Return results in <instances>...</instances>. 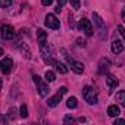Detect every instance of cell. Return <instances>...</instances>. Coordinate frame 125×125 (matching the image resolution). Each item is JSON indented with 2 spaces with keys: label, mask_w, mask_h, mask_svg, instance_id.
Instances as JSON below:
<instances>
[{
  "label": "cell",
  "mask_w": 125,
  "mask_h": 125,
  "mask_svg": "<svg viewBox=\"0 0 125 125\" xmlns=\"http://www.w3.org/2000/svg\"><path fill=\"white\" fill-rule=\"evenodd\" d=\"M37 37H38V46H40V52H41V56L46 62H50V46L47 43V34L43 31V30H37Z\"/></svg>",
  "instance_id": "1"
},
{
  "label": "cell",
  "mask_w": 125,
  "mask_h": 125,
  "mask_svg": "<svg viewBox=\"0 0 125 125\" xmlns=\"http://www.w3.org/2000/svg\"><path fill=\"white\" fill-rule=\"evenodd\" d=\"M83 97H84V100L88 104H96L97 103V94H96L94 88L90 87V85H87V87L83 88Z\"/></svg>",
  "instance_id": "2"
},
{
  "label": "cell",
  "mask_w": 125,
  "mask_h": 125,
  "mask_svg": "<svg viewBox=\"0 0 125 125\" xmlns=\"http://www.w3.org/2000/svg\"><path fill=\"white\" fill-rule=\"evenodd\" d=\"M93 19H94V24H96L99 32H100V38H104L106 34H107V32H106V24H104V21H103L102 16H100L99 13H96V12H93Z\"/></svg>",
  "instance_id": "3"
},
{
  "label": "cell",
  "mask_w": 125,
  "mask_h": 125,
  "mask_svg": "<svg viewBox=\"0 0 125 125\" xmlns=\"http://www.w3.org/2000/svg\"><path fill=\"white\" fill-rule=\"evenodd\" d=\"M66 91H68V88H66V87H60V88H59V91H57L53 97H50V99L47 100V106H50V107H56V106L59 104V102L62 100V96H63Z\"/></svg>",
  "instance_id": "4"
},
{
  "label": "cell",
  "mask_w": 125,
  "mask_h": 125,
  "mask_svg": "<svg viewBox=\"0 0 125 125\" xmlns=\"http://www.w3.org/2000/svg\"><path fill=\"white\" fill-rule=\"evenodd\" d=\"M44 25H46L47 28H52V30H59V28H60L59 19H57L54 15H52V13L46 15V18H44Z\"/></svg>",
  "instance_id": "5"
},
{
  "label": "cell",
  "mask_w": 125,
  "mask_h": 125,
  "mask_svg": "<svg viewBox=\"0 0 125 125\" xmlns=\"http://www.w3.org/2000/svg\"><path fill=\"white\" fill-rule=\"evenodd\" d=\"M32 80H34V83L37 84V87H38V94L41 96V97H46L47 94H49V87H47V84L46 83H43L41 81V78L38 77V75H34L32 77Z\"/></svg>",
  "instance_id": "6"
},
{
  "label": "cell",
  "mask_w": 125,
  "mask_h": 125,
  "mask_svg": "<svg viewBox=\"0 0 125 125\" xmlns=\"http://www.w3.org/2000/svg\"><path fill=\"white\" fill-rule=\"evenodd\" d=\"M78 28L81 30V31H84V34L85 35H93V25H91V22L88 21V19H85V18H83V19H80V22H78Z\"/></svg>",
  "instance_id": "7"
},
{
  "label": "cell",
  "mask_w": 125,
  "mask_h": 125,
  "mask_svg": "<svg viewBox=\"0 0 125 125\" xmlns=\"http://www.w3.org/2000/svg\"><path fill=\"white\" fill-rule=\"evenodd\" d=\"M0 68H2V72H3L5 75L10 74V71H12V68H13V60H12L10 57H3L2 62H0Z\"/></svg>",
  "instance_id": "8"
},
{
  "label": "cell",
  "mask_w": 125,
  "mask_h": 125,
  "mask_svg": "<svg viewBox=\"0 0 125 125\" xmlns=\"http://www.w3.org/2000/svg\"><path fill=\"white\" fill-rule=\"evenodd\" d=\"M2 37H3L5 40H12V38H15V30H13V27H10V25H3V27H2Z\"/></svg>",
  "instance_id": "9"
},
{
  "label": "cell",
  "mask_w": 125,
  "mask_h": 125,
  "mask_svg": "<svg viewBox=\"0 0 125 125\" xmlns=\"http://www.w3.org/2000/svg\"><path fill=\"white\" fill-rule=\"evenodd\" d=\"M109 68H110V60L107 57H102L100 62H99V74L104 75L109 71Z\"/></svg>",
  "instance_id": "10"
},
{
  "label": "cell",
  "mask_w": 125,
  "mask_h": 125,
  "mask_svg": "<svg viewBox=\"0 0 125 125\" xmlns=\"http://www.w3.org/2000/svg\"><path fill=\"white\" fill-rule=\"evenodd\" d=\"M68 62H69V66L71 69L75 72V74H83L84 72V65L81 63V62H77V60H72L68 57Z\"/></svg>",
  "instance_id": "11"
},
{
  "label": "cell",
  "mask_w": 125,
  "mask_h": 125,
  "mask_svg": "<svg viewBox=\"0 0 125 125\" xmlns=\"http://www.w3.org/2000/svg\"><path fill=\"white\" fill-rule=\"evenodd\" d=\"M106 84H107L109 91H113V90L119 85V81H118V78H116L115 75H107V77H106Z\"/></svg>",
  "instance_id": "12"
},
{
  "label": "cell",
  "mask_w": 125,
  "mask_h": 125,
  "mask_svg": "<svg viewBox=\"0 0 125 125\" xmlns=\"http://www.w3.org/2000/svg\"><path fill=\"white\" fill-rule=\"evenodd\" d=\"M107 115L112 116V118H118V116L121 115V110H119V107H118L116 104H110V106L107 107Z\"/></svg>",
  "instance_id": "13"
},
{
  "label": "cell",
  "mask_w": 125,
  "mask_h": 125,
  "mask_svg": "<svg viewBox=\"0 0 125 125\" xmlns=\"http://www.w3.org/2000/svg\"><path fill=\"white\" fill-rule=\"evenodd\" d=\"M50 63H53L54 66H56V69L60 72V74H66L68 72V68H66V65L65 63H62V62H56V60H50Z\"/></svg>",
  "instance_id": "14"
},
{
  "label": "cell",
  "mask_w": 125,
  "mask_h": 125,
  "mask_svg": "<svg viewBox=\"0 0 125 125\" xmlns=\"http://www.w3.org/2000/svg\"><path fill=\"white\" fill-rule=\"evenodd\" d=\"M122 50H124V46H122V43H121L119 40H113V41H112V52L118 54V53H121Z\"/></svg>",
  "instance_id": "15"
},
{
  "label": "cell",
  "mask_w": 125,
  "mask_h": 125,
  "mask_svg": "<svg viewBox=\"0 0 125 125\" xmlns=\"http://www.w3.org/2000/svg\"><path fill=\"white\" fill-rule=\"evenodd\" d=\"M116 102H119L124 107H125V90H122V91H118L116 93Z\"/></svg>",
  "instance_id": "16"
},
{
  "label": "cell",
  "mask_w": 125,
  "mask_h": 125,
  "mask_svg": "<svg viewBox=\"0 0 125 125\" xmlns=\"http://www.w3.org/2000/svg\"><path fill=\"white\" fill-rule=\"evenodd\" d=\"M44 78H46V81H47V83H53V81L56 80V74H54L53 71H46Z\"/></svg>",
  "instance_id": "17"
},
{
  "label": "cell",
  "mask_w": 125,
  "mask_h": 125,
  "mask_svg": "<svg viewBox=\"0 0 125 125\" xmlns=\"http://www.w3.org/2000/svg\"><path fill=\"white\" fill-rule=\"evenodd\" d=\"M66 106H68L69 109H75V107L78 106V100H77V97H69L68 102H66Z\"/></svg>",
  "instance_id": "18"
},
{
  "label": "cell",
  "mask_w": 125,
  "mask_h": 125,
  "mask_svg": "<svg viewBox=\"0 0 125 125\" xmlns=\"http://www.w3.org/2000/svg\"><path fill=\"white\" fill-rule=\"evenodd\" d=\"M19 115H21V118H28V107L25 106V104H22L21 106V109H19Z\"/></svg>",
  "instance_id": "19"
},
{
  "label": "cell",
  "mask_w": 125,
  "mask_h": 125,
  "mask_svg": "<svg viewBox=\"0 0 125 125\" xmlns=\"http://www.w3.org/2000/svg\"><path fill=\"white\" fill-rule=\"evenodd\" d=\"M69 3H71V8L74 10H78L80 9V0H69Z\"/></svg>",
  "instance_id": "20"
},
{
  "label": "cell",
  "mask_w": 125,
  "mask_h": 125,
  "mask_svg": "<svg viewBox=\"0 0 125 125\" xmlns=\"http://www.w3.org/2000/svg\"><path fill=\"white\" fill-rule=\"evenodd\" d=\"M10 5H12V0H0V6H2L3 9L9 8Z\"/></svg>",
  "instance_id": "21"
},
{
  "label": "cell",
  "mask_w": 125,
  "mask_h": 125,
  "mask_svg": "<svg viewBox=\"0 0 125 125\" xmlns=\"http://www.w3.org/2000/svg\"><path fill=\"white\" fill-rule=\"evenodd\" d=\"M118 32L122 35V38H124V41H125V28H124L122 25H119V27H118Z\"/></svg>",
  "instance_id": "22"
},
{
  "label": "cell",
  "mask_w": 125,
  "mask_h": 125,
  "mask_svg": "<svg viewBox=\"0 0 125 125\" xmlns=\"http://www.w3.org/2000/svg\"><path fill=\"white\" fill-rule=\"evenodd\" d=\"M63 122H65V124H72V122H74V118H72V116H65Z\"/></svg>",
  "instance_id": "23"
},
{
  "label": "cell",
  "mask_w": 125,
  "mask_h": 125,
  "mask_svg": "<svg viewBox=\"0 0 125 125\" xmlns=\"http://www.w3.org/2000/svg\"><path fill=\"white\" fill-rule=\"evenodd\" d=\"M118 124H119V125H125V119L116 118V119H115V125H118Z\"/></svg>",
  "instance_id": "24"
},
{
  "label": "cell",
  "mask_w": 125,
  "mask_h": 125,
  "mask_svg": "<svg viewBox=\"0 0 125 125\" xmlns=\"http://www.w3.org/2000/svg\"><path fill=\"white\" fill-rule=\"evenodd\" d=\"M41 5L43 6H49V5H52V0H41Z\"/></svg>",
  "instance_id": "25"
},
{
  "label": "cell",
  "mask_w": 125,
  "mask_h": 125,
  "mask_svg": "<svg viewBox=\"0 0 125 125\" xmlns=\"http://www.w3.org/2000/svg\"><path fill=\"white\" fill-rule=\"evenodd\" d=\"M77 43H78V46H83V47L85 46V41H84V40H81V38H78V40H77Z\"/></svg>",
  "instance_id": "26"
},
{
  "label": "cell",
  "mask_w": 125,
  "mask_h": 125,
  "mask_svg": "<svg viewBox=\"0 0 125 125\" xmlns=\"http://www.w3.org/2000/svg\"><path fill=\"white\" fill-rule=\"evenodd\" d=\"M121 16H122V21L125 22V6L122 8V12H121Z\"/></svg>",
  "instance_id": "27"
},
{
  "label": "cell",
  "mask_w": 125,
  "mask_h": 125,
  "mask_svg": "<svg viewBox=\"0 0 125 125\" xmlns=\"http://www.w3.org/2000/svg\"><path fill=\"white\" fill-rule=\"evenodd\" d=\"M65 3H66V0H57V5L59 6H63Z\"/></svg>",
  "instance_id": "28"
},
{
  "label": "cell",
  "mask_w": 125,
  "mask_h": 125,
  "mask_svg": "<svg viewBox=\"0 0 125 125\" xmlns=\"http://www.w3.org/2000/svg\"><path fill=\"white\" fill-rule=\"evenodd\" d=\"M60 10H62V6H59V5H57V8H54V12H56V13H59Z\"/></svg>",
  "instance_id": "29"
}]
</instances>
